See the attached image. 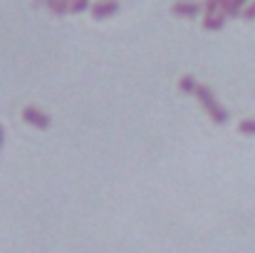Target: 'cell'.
I'll return each instance as SVG.
<instances>
[{"label":"cell","instance_id":"obj_1","mask_svg":"<svg viewBox=\"0 0 255 253\" xmlns=\"http://www.w3.org/2000/svg\"><path fill=\"white\" fill-rule=\"evenodd\" d=\"M196 97H198V102L203 104V109L211 114V119L216 122V124H226L228 122V112L218 104V99H216V94L211 92V87H206V84H198V89H196Z\"/></svg>","mask_w":255,"mask_h":253},{"label":"cell","instance_id":"obj_2","mask_svg":"<svg viewBox=\"0 0 255 253\" xmlns=\"http://www.w3.org/2000/svg\"><path fill=\"white\" fill-rule=\"evenodd\" d=\"M22 119L32 127H40V129H47L50 127V117L45 112H40L37 107H25L22 109Z\"/></svg>","mask_w":255,"mask_h":253},{"label":"cell","instance_id":"obj_3","mask_svg":"<svg viewBox=\"0 0 255 253\" xmlns=\"http://www.w3.org/2000/svg\"><path fill=\"white\" fill-rule=\"evenodd\" d=\"M119 10V5L117 2H97V5H92V15L99 20V17H107V15H112V12H117Z\"/></svg>","mask_w":255,"mask_h":253},{"label":"cell","instance_id":"obj_4","mask_svg":"<svg viewBox=\"0 0 255 253\" xmlns=\"http://www.w3.org/2000/svg\"><path fill=\"white\" fill-rule=\"evenodd\" d=\"M223 22H226V15H223V12H218V15H206V17H203V27H206V30H221Z\"/></svg>","mask_w":255,"mask_h":253},{"label":"cell","instance_id":"obj_5","mask_svg":"<svg viewBox=\"0 0 255 253\" xmlns=\"http://www.w3.org/2000/svg\"><path fill=\"white\" fill-rule=\"evenodd\" d=\"M201 7L198 5H193V2H176L173 5V12L176 15H196Z\"/></svg>","mask_w":255,"mask_h":253},{"label":"cell","instance_id":"obj_6","mask_svg":"<svg viewBox=\"0 0 255 253\" xmlns=\"http://www.w3.org/2000/svg\"><path fill=\"white\" fill-rule=\"evenodd\" d=\"M241 10H246V5L241 0H233V2H221V12L226 15H241Z\"/></svg>","mask_w":255,"mask_h":253},{"label":"cell","instance_id":"obj_7","mask_svg":"<svg viewBox=\"0 0 255 253\" xmlns=\"http://www.w3.org/2000/svg\"><path fill=\"white\" fill-rule=\"evenodd\" d=\"M178 87H181V92H183V94H196V89H198V84H196L193 77H181Z\"/></svg>","mask_w":255,"mask_h":253},{"label":"cell","instance_id":"obj_8","mask_svg":"<svg viewBox=\"0 0 255 253\" xmlns=\"http://www.w3.org/2000/svg\"><path fill=\"white\" fill-rule=\"evenodd\" d=\"M238 129H241L243 134H255V119H243V122L238 124Z\"/></svg>","mask_w":255,"mask_h":253},{"label":"cell","instance_id":"obj_9","mask_svg":"<svg viewBox=\"0 0 255 253\" xmlns=\"http://www.w3.org/2000/svg\"><path fill=\"white\" fill-rule=\"evenodd\" d=\"M243 17H248V20H255V2L246 5V10H243Z\"/></svg>","mask_w":255,"mask_h":253},{"label":"cell","instance_id":"obj_10","mask_svg":"<svg viewBox=\"0 0 255 253\" xmlns=\"http://www.w3.org/2000/svg\"><path fill=\"white\" fill-rule=\"evenodd\" d=\"M50 10H70V2H47Z\"/></svg>","mask_w":255,"mask_h":253},{"label":"cell","instance_id":"obj_11","mask_svg":"<svg viewBox=\"0 0 255 253\" xmlns=\"http://www.w3.org/2000/svg\"><path fill=\"white\" fill-rule=\"evenodd\" d=\"M70 10H87V2H70Z\"/></svg>","mask_w":255,"mask_h":253},{"label":"cell","instance_id":"obj_12","mask_svg":"<svg viewBox=\"0 0 255 253\" xmlns=\"http://www.w3.org/2000/svg\"><path fill=\"white\" fill-rule=\"evenodd\" d=\"M2 139H5V132H2V127H0V147H2Z\"/></svg>","mask_w":255,"mask_h":253}]
</instances>
